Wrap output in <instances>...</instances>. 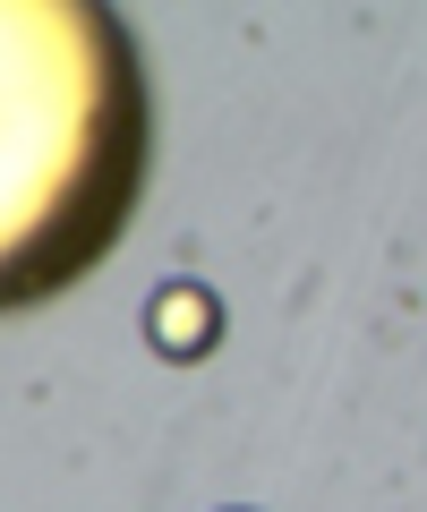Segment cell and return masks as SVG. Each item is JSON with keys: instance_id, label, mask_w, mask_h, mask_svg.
Instances as JSON below:
<instances>
[{"instance_id": "6da1fadb", "label": "cell", "mask_w": 427, "mask_h": 512, "mask_svg": "<svg viewBox=\"0 0 427 512\" xmlns=\"http://www.w3.org/2000/svg\"><path fill=\"white\" fill-rule=\"evenodd\" d=\"M137 43L94 0H0V316L94 274L146 197Z\"/></svg>"}, {"instance_id": "7a4b0ae2", "label": "cell", "mask_w": 427, "mask_h": 512, "mask_svg": "<svg viewBox=\"0 0 427 512\" xmlns=\"http://www.w3.org/2000/svg\"><path fill=\"white\" fill-rule=\"evenodd\" d=\"M146 325H154V342H163L171 359H197V350H214L223 316H214V299H205L197 282H171V291L146 308Z\"/></svg>"}]
</instances>
